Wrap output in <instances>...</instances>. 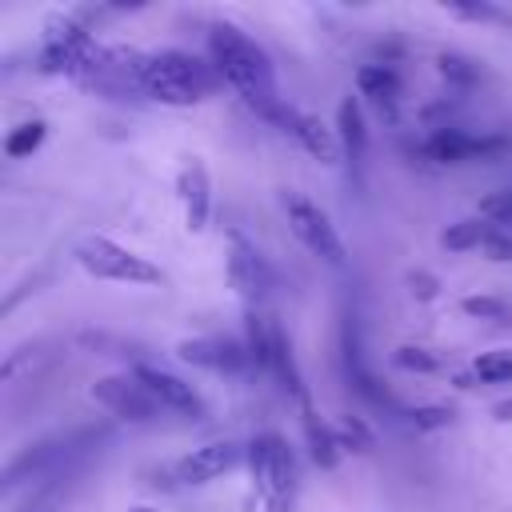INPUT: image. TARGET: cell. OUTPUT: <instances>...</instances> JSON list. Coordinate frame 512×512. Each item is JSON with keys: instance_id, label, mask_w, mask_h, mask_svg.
<instances>
[{"instance_id": "14", "label": "cell", "mask_w": 512, "mask_h": 512, "mask_svg": "<svg viewBox=\"0 0 512 512\" xmlns=\"http://www.w3.org/2000/svg\"><path fill=\"white\" fill-rule=\"evenodd\" d=\"M280 132H288L308 156H316L320 164H336L344 152H340V140H336V128H328L324 120H316L312 112H300L292 104H284L280 120H276Z\"/></svg>"}, {"instance_id": "9", "label": "cell", "mask_w": 512, "mask_h": 512, "mask_svg": "<svg viewBox=\"0 0 512 512\" xmlns=\"http://www.w3.org/2000/svg\"><path fill=\"white\" fill-rule=\"evenodd\" d=\"M336 348H340V376L348 380V388H352L356 396H364L368 404L388 408V404H392L388 388H384V384H380V380L368 372V364H364V344H360V324H356V312H344V316H340Z\"/></svg>"}, {"instance_id": "19", "label": "cell", "mask_w": 512, "mask_h": 512, "mask_svg": "<svg viewBox=\"0 0 512 512\" xmlns=\"http://www.w3.org/2000/svg\"><path fill=\"white\" fill-rule=\"evenodd\" d=\"M492 232H496L492 220H484V216H464V220H456V224H448V228L440 232V248H448V252H472V248H484Z\"/></svg>"}, {"instance_id": "12", "label": "cell", "mask_w": 512, "mask_h": 512, "mask_svg": "<svg viewBox=\"0 0 512 512\" xmlns=\"http://www.w3.org/2000/svg\"><path fill=\"white\" fill-rule=\"evenodd\" d=\"M244 456H248V448H240L236 440H208V444L192 448L188 456H180L172 476L180 484H208V480L224 476L228 468H236Z\"/></svg>"}, {"instance_id": "22", "label": "cell", "mask_w": 512, "mask_h": 512, "mask_svg": "<svg viewBox=\"0 0 512 512\" xmlns=\"http://www.w3.org/2000/svg\"><path fill=\"white\" fill-rule=\"evenodd\" d=\"M392 364L404 368V372H436L444 360L432 352V348H420V344H400L392 352Z\"/></svg>"}, {"instance_id": "24", "label": "cell", "mask_w": 512, "mask_h": 512, "mask_svg": "<svg viewBox=\"0 0 512 512\" xmlns=\"http://www.w3.org/2000/svg\"><path fill=\"white\" fill-rule=\"evenodd\" d=\"M408 420L420 432H436V428H448L456 420V408L452 404H416V408H408Z\"/></svg>"}, {"instance_id": "8", "label": "cell", "mask_w": 512, "mask_h": 512, "mask_svg": "<svg viewBox=\"0 0 512 512\" xmlns=\"http://www.w3.org/2000/svg\"><path fill=\"white\" fill-rule=\"evenodd\" d=\"M88 396L116 420H128V424H152L164 408L152 400V392L132 376V372H116V376H100Z\"/></svg>"}, {"instance_id": "7", "label": "cell", "mask_w": 512, "mask_h": 512, "mask_svg": "<svg viewBox=\"0 0 512 512\" xmlns=\"http://www.w3.org/2000/svg\"><path fill=\"white\" fill-rule=\"evenodd\" d=\"M508 140L504 136H476L460 124H436L420 140V156L428 164H472V160H496L504 156Z\"/></svg>"}, {"instance_id": "2", "label": "cell", "mask_w": 512, "mask_h": 512, "mask_svg": "<svg viewBox=\"0 0 512 512\" xmlns=\"http://www.w3.org/2000/svg\"><path fill=\"white\" fill-rule=\"evenodd\" d=\"M220 72L212 60H200L184 48H160V52H140L136 64V92L160 100V104H200L220 88Z\"/></svg>"}, {"instance_id": "11", "label": "cell", "mask_w": 512, "mask_h": 512, "mask_svg": "<svg viewBox=\"0 0 512 512\" xmlns=\"http://www.w3.org/2000/svg\"><path fill=\"white\" fill-rule=\"evenodd\" d=\"M176 196L184 208V228L204 232L212 220V176H208V164L192 152L180 156V164H176Z\"/></svg>"}, {"instance_id": "28", "label": "cell", "mask_w": 512, "mask_h": 512, "mask_svg": "<svg viewBox=\"0 0 512 512\" xmlns=\"http://www.w3.org/2000/svg\"><path fill=\"white\" fill-rule=\"evenodd\" d=\"M488 260H512V236L504 232V228H496L492 236H488V244L480 248Z\"/></svg>"}, {"instance_id": "16", "label": "cell", "mask_w": 512, "mask_h": 512, "mask_svg": "<svg viewBox=\"0 0 512 512\" xmlns=\"http://www.w3.org/2000/svg\"><path fill=\"white\" fill-rule=\"evenodd\" d=\"M336 140H340L344 160H352V164L364 160V152H368V128H364L360 96H344L336 104Z\"/></svg>"}, {"instance_id": "26", "label": "cell", "mask_w": 512, "mask_h": 512, "mask_svg": "<svg viewBox=\"0 0 512 512\" xmlns=\"http://www.w3.org/2000/svg\"><path fill=\"white\" fill-rule=\"evenodd\" d=\"M440 72L448 80H460V84H472L476 80V68L464 60V56H440Z\"/></svg>"}, {"instance_id": "20", "label": "cell", "mask_w": 512, "mask_h": 512, "mask_svg": "<svg viewBox=\"0 0 512 512\" xmlns=\"http://www.w3.org/2000/svg\"><path fill=\"white\" fill-rule=\"evenodd\" d=\"M44 136H48V124H44V120H24V124H16V128L4 136V152H8L12 160L32 156V152L44 144Z\"/></svg>"}, {"instance_id": "21", "label": "cell", "mask_w": 512, "mask_h": 512, "mask_svg": "<svg viewBox=\"0 0 512 512\" xmlns=\"http://www.w3.org/2000/svg\"><path fill=\"white\" fill-rule=\"evenodd\" d=\"M336 440H340V448L344 452H368L372 444H376V432L364 424V416H352V412H344V416H336Z\"/></svg>"}, {"instance_id": "5", "label": "cell", "mask_w": 512, "mask_h": 512, "mask_svg": "<svg viewBox=\"0 0 512 512\" xmlns=\"http://www.w3.org/2000/svg\"><path fill=\"white\" fill-rule=\"evenodd\" d=\"M76 264L88 276L112 280V284H160L164 280V272L148 256H140V252H132L108 236H84L76 244Z\"/></svg>"}, {"instance_id": "13", "label": "cell", "mask_w": 512, "mask_h": 512, "mask_svg": "<svg viewBox=\"0 0 512 512\" xmlns=\"http://www.w3.org/2000/svg\"><path fill=\"white\" fill-rule=\"evenodd\" d=\"M132 376L152 392V400H156L164 412H180V416H192V420L204 416V400H200V392H196L188 380H180L176 372L156 368V364H136Z\"/></svg>"}, {"instance_id": "30", "label": "cell", "mask_w": 512, "mask_h": 512, "mask_svg": "<svg viewBox=\"0 0 512 512\" xmlns=\"http://www.w3.org/2000/svg\"><path fill=\"white\" fill-rule=\"evenodd\" d=\"M492 416H496L500 424H512V396H508V400H496V404H492Z\"/></svg>"}, {"instance_id": "15", "label": "cell", "mask_w": 512, "mask_h": 512, "mask_svg": "<svg viewBox=\"0 0 512 512\" xmlns=\"http://www.w3.org/2000/svg\"><path fill=\"white\" fill-rule=\"evenodd\" d=\"M356 92L364 100H372L380 108V116H392L396 112V100H400V72L388 60L364 64V68H356Z\"/></svg>"}, {"instance_id": "17", "label": "cell", "mask_w": 512, "mask_h": 512, "mask_svg": "<svg viewBox=\"0 0 512 512\" xmlns=\"http://www.w3.org/2000/svg\"><path fill=\"white\" fill-rule=\"evenodd\" d=\"M300 428H304V440H308V452H312V460L320 464V468H336L340 464V440H336V428L328 424V420H320V412L308 404V408H300Z\"/></svg>"}, {"instance_id": "1", "label": "cell", "mask_w": 512, "mask_h": 512, "mask_svg": "<svg viewBox=\"0 0 512 512\" xmlns=\"http://www.w3.org/2000/svg\"><path fill=\"white\" fill-rule=\"evenodd\" d=\"M208 60H212V68L220 72V80L232 84V88L240 92V100H244L256 116H264L268 124L280 120L284 100H280V92H276V68H272V60H268V52H264L244 28H236V24H228V20L212 24V28H208Z\"/></svg>"}, {"instance_id": "29", "label": "cell", "mask_w": 512, "mask_h": 512, "mask_svg": "<svg viewBox=\"0 0 512 512\" xmlns=\"http://www.w3.org/2000/svg\"><path fill=\"white\" fill-rule=\"evenodd\" d=\"M448 12L468 16V20H504V12H500L496 4H452Z\"/></svg>"}, {"instance_id": "4", "label": "cell", "mask_w": 512, "mask_h": 512, "mask_svg": "<svg viewBox=\"0 0 512 512\" xmlns=\"http://www.w3.org/2000/svg\"><path fill=\"white\" fill-rule=\"evenodd\" d=\"M280 204H284V216H288L292 236H296L316 260H324L328 268H344V264H348V248H344L336 224L328 220V212H324L312 196H304L300 188H288V192L280 196Z\"/></svg>"}, {"instance_id": "31", "label": "cell", "mask_w": 512, "mask_h": 512, "mask_svg": "<svg viewBox=\"0 0 512 512\" xmlns=\"http://www.w3.org/2000/svg\"><path fill=\"white\" fill-rule=\"evenodd\" d=\"M132 512H160V508H132Z\"/></svg>"}, {"instance_id": "23", "label": "cell", "mask_w": 512, "mask_h": 512, "mask_svg": "<svg viewBox=\"0 0 512 512\" xmlns=\"http://www.w3.org/2000/svg\"><path fill=\"white\" fill-rule=\"evenodd\" d=\"M460 312L472 316V320H508L512 316V308L500 296H476V292L460 300Z\"/></svg>"}, {"instance_id": "6", "label": "cell", "mask_w": 512, "mask_h": 512, "mask_svg": "<svg viewBox=\"0 0 512 512\" xmlns=\"http://www.w3.org/2000/svg\"><path fill=\"white\" fill-rule=\"evenodd\" d=\"M224 268H228V284L232 292L244 300V308H260L276 284L268 256L256 248V240H248L236 224L224 228Z\"/></svg>"}, {"instance_id": "27", "label": "cell", "mask_w": 512, "mask_h": 512, "mask_svg": "<svg viewBox=\"0 0 512 512\" xmlns=\"http://www.w3.org/2000/svg\"><path fill=\"white\" fill-rule=\"evenodd\" d=\"M408 284H412L416 300H436L440 296V280L432 272H408Z\"/></svg>"}, {"instance_id": "3", "label": "cell", "mask_w": 512, "mask_h": 512, "mask_svg": "<svg viewBox=\"0 0 512 512\" xmlns=\"http://www.w3.org/2000/svg\"><path fill=\"white\" fill-rule=\"evenodd\" d=\"M248 476L260 500V512H292L296 496V456L280 432H260L248 444Z\"/></svg>"}, {"instance_id": "25", "label": "cell", "mask_w": 512, "mask_h": 512, "mask_svg": "<svg viewBox=\"0 0 512 512\" xmlns=\"http://www.w3.org/2000/svg\"><path fill=\"white\" fill-rule=\"evenodd\" d=\"M476 216L492 220L496 228H500V224H512V184H508V188H500V192H488V196L480 200Z\"/></svg>"}, {"instance_id": "10", "label": "cell", "mask_w": 512, "mask_h": 512, "mask_svg": "<svg viewBox=\"0 0 512 512\" xmlns=\"http://www.w3.org/2000/svg\"><path fill=\"white\" fill-rule=\"evenodd\" d=\"M176 356L184 364H196V368L216 372V376H240V372L252 368L248 348L240 340H232V336H192V340H180Z\"/></svg>"}, {"instance_id": "18", "label": "cell", "mask_w": 512, "mask_h": 512, "mask_svg": "<svg viewBox=\"0 0 512 512\" xmlns=\"http://www.w3.org/2000/svg\"><path fill=\"white\" fill-rule=\"evenodd\" d=\"M512 380V348L480 352L464 372L452 376L456 388H476V384H508Z\"/></svg>"}]
</instances>
